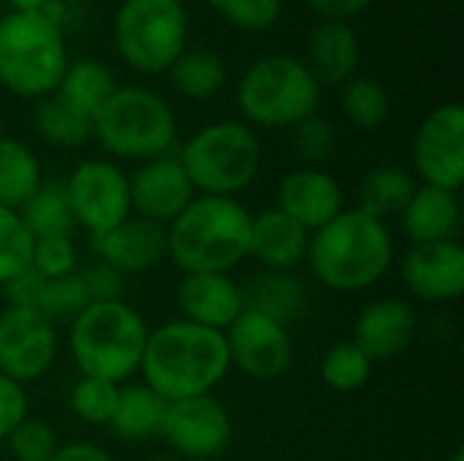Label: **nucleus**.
Wrapping results in <instances>:
<instances>
[{"label":"nucleus","instance_id":"f257e3e1","mask_svg":"<svg viewBox=\"0 0 464 461\" xmlns=\"http://www.w3.org/2000/svg\"><path fill=\"white\" fill-rule=\"evenodd\" d=\"M231 370L223 331L190 321H169L150 331L139 372L160 399L182 402L212 394Z\"/></svg>","mask_w":464,"mask_h":461},{"label":"nucleus","instance_id":"f03ea898","mask_svg":"<svg viewBox=\"0 0 464 461\" xmlns=\"http://www.w3.org/2000/svg\"><path fill=\"white\" fill-rule=\"evenodd\" d=\"M394 261V236L386 220L364 209H343L324 228L310 234L307 266L313 277L337 293H356L375 285Z\"/></svg>","mask_w":464,"mask_h":461},{"label":"nucleus","instance_id":"7ed1b4c3","mask_svg":"<svg viewBox=\"0 0 464 461\" xmlns=\"http://www.w3.org/2000/svg\"><path fill=\"white\" fill-rule=\"evenodd\" d=\"M250 220L237 198L196 196L166 226V255L182 274H228L247 258Z\"/></svg>","mask_w":464,"mask_h":461},{"label":"nucleus","instance_id":"20e7f679","mask_svg":"<svg viewBox=\"0 0 464 461\" xmlns=\"http://www.w3.org/2000/svg\"><path fill=\"white\" fill-rule=\"evenodd\" d=\"M147 337L144 318L122 299L90 302L71 321L68 351L82 375L120 386L139 372Z\"/></svg>","mask_w":464,"mask_h":461},{"label":"nucleus","instance_id":"39448f33","mask_svg":"<svg viewBox=\"0 0 464 461\" xmlns=\"http://www.w3.org/2000/svg\"><path fill=\"white\" fill-rule=\"evenodd\" d=\"M65 30L41 11H5L0 16V87L16 98L52 95L68 65Z\"/></svg>","mask_w":464,"mask_h":461},{"label":"nucleus","instance_id":"423d86ee","mask_svg":"<svg viewBox=\"0 0 464 461\" xmlns=\"http://www.w3.org/2000/svg\"><path fill=\"white\" fill-rule=\"evenodd\" d=\"M92 139L111 158L147 163L177 147V114L160 92L125 84L95 114Z\"/></svg>","mask_w":464,"mask_h":461},{"label":"nucleus","instance_id":"0eeeda50","mask_svg":"<svg viewBox=\"0 0 464 461\" xmlns=\"http://www.w3.org/2000/svg\"><path fill=\"white\" fill-rule=\"evenodd\" d=\"M321 87L302 57L266 54L247 65L237 84V109L253 130H283L318 114Z\"/></svg>","mask_w":464,"mask_h":461},{"label":"nucleus","instance_id":"6e6552de","mask_svg":"<svg viewBox=\"0 0 464 461\" xmlns=\"http://www.w3.org/2000/svg\"><path fill=\"white\" fill-rule=\"evenodd\" d=\"M177 158L198 196L234 198L258 177L261 141L247 122L218 120L198 128Z\"/></svg>","mask_w":464,"mask_h":461},{"label":"nucleus","instance_id":"1a4fd4ad","mask_svg":"<svg viewBox=\"0 0 464 461\" xmlns=\"http://www.w3.org/2000/svg\"><path fill=\"white\" fill-rule=\"evenodd\" d=\"M190 19L182 0H122L111 19L114 49L139 73H166L188 49Z\"/></svg>","mask_w":464,"mask_h":461},{"label":"nucleus","instance_id":"9d476101","mask_svg":"<svg viewBox=\"0 0 464 461\" xmlns=\"http://www.w3.org/2000/svg\"><path fill=\"white\" fill-rule=\"evenodd\" d=\"M73 223L90 236H101L130 217L128 174L106 158L82 160L63 179Z\"/></svg>","mask_w":464,"mask_h":461},{"label":"nucleus","instance_id":"9b49d317","mask_svg":"<svg viewBox=\"0 0 464 461\" xmlns=\"http://www.w3.org/2000/svg\"><path fill=\"white\" fill-rule=\"evenodd\" d=\"M413 177L421 185L457 193L464 182V109L449 101L435 106L416 128L411 144Z\"/></svg>","mask_w":464,"mask_h":461},{"label":"nucleus","instance_id":"f8f14e48","mask_svg":"<svg viewBox=\"0 0 464 461\" xmlns=\"http://www.w3.org/2000/svg\"><path fill=\"white\" fill-rule=\"evenodd\" d=\"M57 359V331L49 318L24 307L0 312V375L24 386L44 378Z\"/></svg>","mask_w":464,"mask_h":461},{"label":"nucleus","instance_id":"ddd939ff","mask_svg":"<svg viewBox=\"0 0 464 461\" xmlns=\"http://www.w3.org/2000/svg\"><path fill=\"white\" fill-rule=\"evenodd\" d=\"M231 367L253 380H277L294 364L291 331L266 315L245 310L226 331Z\"/></svg>","mask_w":464,"mask_h":461},{"label":"nucleus","instance_id":"4468645a","mask_svg":"<svg viewBox=\"0 0 464 461\" xmlns=\"http://www.w3.org/2000/svg\"><path fill=\"white\" fill-rule=\"evenodd\" d=\"M160 437L177 459H215L231 440V418L215 397H193L171 402Z\"/></svg>","mask_w":464,"mask_h":461},{"label":"nucleus","instance_id":"2eb2a0df","mask_svg":"<svg viewBox=\"0 0 464 461\" xmlns=\"http://www.w3.org/2000/svg\"><path fill=\"white\" fill-rule=\"evenodd\" d=\"M128 193L130 215L158 223L163 228L177 215H182V209L198 196L177 155H163L139 163V168L128 174Z\"/></svg>","mask_w":464,"mask_h":461},{"label":"nucleus","instance_id":"dca6fc26","mask_svg":"<svg viewBox=\"0 0 464 461\" xmlns=\"http://www.w3.org/2000/svg\"><path fill=\"white\" fill-rule=\"evenodd\" d=\"M405 288L430 304L459 299L464 291V247L459 242L413 245L402 258Z\"/></svg>","mask_w":464,"mask_h":461},{"label":"nucleus","instance_id":"f3484780","mask_svg":"<svg viewBox=\"0 0 464 461\" xmlns=\"http://www.w3.org/2000/svg\"><path fill=\"white\" fill-rule=\"evenodd\" d=\"M304 231L315 234L345 209L340 182L321 168H299L283 177L277 185V206Z\"/></svg>","mask_w":464,"mask_h":461},{"label":"nucleus","instance_id":"a211bd4d","mask_svg":"<svg viewBox=\"0 0 464 461\" xmlns=\"http://www.w3.org/2000/svg\"><path fill=\"white\" fill-rule=\"evenodd\" d=\"M419 315L411 302L400 296H386L372 304H367L356 323H353V340L370 359L389 361L405 353L416 337Z\"/></svg>","mask_w":464,"mask_h":461},{"label":"nucleus","instance_id":"6ab92c4d","mask_svg":"<svg viewBox=\"0 0 464 461\" xmlns=\"http://www.w3.org/2000/svg\"><path fill=\"white\" fill-rule=\"evenodd\" d=\"M90 247L101 264L125 274L152 272L166 258V228L141 217H128L117 228L90 236Z\"/></svg>","mask_w":464,"mask_h":461},{"label":"nucleus","instance_id":"aec40b11","mask_svg":"<svg viewBox=\"0 0 464 461\" xmlns=\"http://www.w3.org/2000/svg\"><path fill=\"white\" fill-rule=\"evenodd\" d=\"M177 304L182 321L212 331H226L245 312L242 285L220 272L185 274L177 291Z\"/></svg>","mask_w":464,"mask_h":461},{"label":"nucleus","instance_id":"412c9836","mask_svg":"<svg viewBox=\"0 0 464 461\" xmlns=\"http://www.w3.org/2000/svg\"><path fill=\"white\" fill-rule=\"evenodd\" d=\"M304 65L318 87H343L359 71L362 46L353 24L348 22H318L307 35Z\"/></svg>","mask_w":464,"mask_h":461},{"label":"nucleus","instance_id":"4be33fe9","mask_svg":"<svg viewBox=\"0 0 464 461\" xmlns=\"http://www.w3.org/2000/svg\"><path fill=\"white\" fill-rule=\"evenodd\" d=\"M310 231L280 209H266L250 220V250L266 272H296L307 261Z\"/></svg>","mask_w":464,"mask_h":461},{"label":"nucleus","instance_id":"5701e85b","mask_svg":"<svg viewBox=\"0 0 464 461\" xmlns=\"http://www.w3.org/2000/svg\"><path fill=\"white\" fill-rule=\"evenodd\" d=\"M400 217L402 231L413 245L457 242L462 231L459 196L432 185H419Z\"/></svg>","mask_w":464,"mask_h":461},{"label":"nucleus","instance_id":"b1692460","mask_svg":"<svg viewBox=\"0 0 464 461\" xmlns=\"http://www.w3.org/2000/svg\"><path fill=\"white\" fill-rule=\"evenodd\" d=\"M245 296V310H253L258 315H266L269 321L280 326L296 323L307 307H310V293L304 280L296 272H261L256 274L247 288H242Z\"/></svg>","mask_w":464,"mask_h":461},{"label":"nucleus","instance_id":"393cba45","mask_svg":"<svg viewBox=\"0 0 464 461\" xmlns=\"http://www.w3.org/2000/svg\"><path fill=\"white\" fill-rule=\"evenodd\" d=\"M117 87L120 84L106 62L95 57H79V60H68L54 95L92 122Z\"/></svg>","mask_w":464,"mask_h":461},{"label":"nucleus","instance_id":"a878e982","mask_svg":"<svg viewBox=\"0 0 464 461\" xmlns=\"http://www.w3.org/2000/svg\"><path fill=\"white\" fill-rule=\"evenodd\" d=\"M166 410H169V402L160 399L150 386H144V383L122 386L117 394V405L111 413L109 429L128 443L160 437Z\"/></svg>","mask_w":464,"mask_h":461},{"label":"nucleus","instance_id":"bb28decb","mask_svg":"<svg viewBox=\"0 0 464 461\" xmlns=\"http://www.w3.org/2000/svg\"><path fill=\"white\" fill-rule=\"evenodd\" d=\"M171 87L190 101H209L215 98L228 79L226 60L220 52L207 46H188L166 71Z\"/></svg>","mask_w":464,"mask_h":461},{"label":"nucleus","instance_id":"cd10ccee","mask_svg":"<svg viewBox=\"0 0 464 461\" xmlns=\"http://www.w3.org/2000/svg\"><path fill=\"white\" fill-rule=\"evenodd\" d=\"M419 187V179L405 166H378L364 174L359 185V209L370 212L372 217H397L408 206Z\"/></svg>","mask_w":464,"mask_h":461},{"label":"nucleus","instance_id":"c85d7f7f","mask_svg":"<svg viewBox=\"0 0 464 461\" xmlns=\"http://www.w3.org/2000/svg\"><path fill=\"white\" fill-rule=\"evenodd\" d=\"M44 182L35 152L11 136H0V206L19 212Z\"/></svg>","mask_w":464,"mask_h":461},{"label":"nucleus","instance_id":"c756f323","mask_svg":"<svg viewBox=\"0 0 464 461\" xmlns=\"http://www.w3.org/2000/svg\"><path fill=\"white\" fill-rule=\"evenodd\" d=\"M19 217H22V223H24V228L30 231L33 239L71 236L73 228H76L63 179L41 182L38 190L19 209Z\"/></svg>","mask_w":464,"mask_h":461},{"label":"nucleus","instance_id":"7c9ffc66","mask_svg":"<svg viewBox=\"0 0 464 461\" xmlns=\"http://www.w3.org/2000/svg\"><path fill=\"white\" fill-rule=\"evenodd\" d=\"M33 128H35V133L46 144L63 147V149L84 147L92 139V122L87 117H82L79 111H73L54 92L46 95V98H41V101H35Z\"/></svg>","mask_w":464,"mask_h":461},{"label":"nucleus","instance_id":"2f4dec72","mask_svg":"<svg viewBox=\"0 0 464 461\" xmlns=\"http://www.w3.org/2000/svg\"><path fill=\"white\" fill-rule=\"evenodd\" d=\"M340 106H343L345 120L362 130L381 128L392 114V98L386 87L367 76H353L351 82L343 84Z\"/></svg>","mask_w":464,"mask_h":461},{"label":"nucleus","instance_id":"473e14b6","mask_svg":"<svg viewBox=\"0 0 464 461\" xmlns=\"http://www.w3.org/2000/svg\"><path fill=\"white\" fill-rule=\"evenodd\" d=\"M372 375V359L356 342H337L321 359V378L332 391H359Z\"/></svg>","mask_w":464,"mask_h":461},{"label":"nucleus","instance_id":"72a5a7b5","mask_svg":"<svg viewBox=\"0 0 464 461\" xmlns=\"http://www.w3.org/2000/svg\"><path fill=\"white\" fill-rule=\"evenodd\" d=\"M117 394H120V386L117 383L82 375L76 380V386L71 389V410L84 424L109 427L111 413H114V405H117Z\"/></svg>","mask_w":464,"mask_h":461},{"label":"nucleus","instance_id":"f704fd0d","mask_svg":"<svg viewBox=\"0 0 464 461\" xmlns=\"http://www.w3.org/2000/svg\"><path fill=\"white\" fill-rule=\"evenodd\" d=\"M33 242L19 212L0 206V288L30 266Z\"/></svg>","mask_w":464,"mask_h":461},{"label":"nucleus","instance_id":"c9c22d12","mask_svg":"<svg viewBox=\"0 0 464 461\" xmlns=\"http://www.w3.org/2000/svg\"><path fill=\"white\" fill-rule=\"evenodd\" d=\"M87 304H90V296H87V288H84V283H82V277L76 272L71 277L46 280L35 312H41L52 323L54 321H73Z\"/></svg>","mask_w":464,"mask_h":461},{"label":"nucleus","instance_id":"e433bc0d","mask_svg":"<svg viewBox=\"0 0 464 461\" xmlns=\"http://www.w3.org/2000/svg\"><path fill=\"white\" fill-rule=\"evenodd\" d=\"M220 16L245 33L272 30L283 16V0H209Z\"/></svg>","mask_w":464,"mask_h":461},{"label":"nucleus","instance_id":"4c0bfd02","mask_svg":"<svg viewBox=\"0 0 464 461\" xmlns=\"http://www.w3.org/2000/svg\"><path fill=\"white\" fill-rule=\"evenodd\" d=\"M5 443L16 461H49L52 454L57 451L54 429L46 421L30 418V416H24L14 427V432L5 437Z\"/></svg>","mask_w":464,"mask_h":461},{"label":"nucleus","instance_id":"58836bf2","mask_svg":"<svg viewBox=\"0 0 464 461\" xmlns=\"http://www.w3.org/2000/svg\"><path fill=\"white\" fill-rule=\"evenodd\" d=\"M76 247L71 236H46L33 242L30 269L44 280H60L76 274Z\"/></svg>","mask_w":464,"mask_h":461},{"label":"nucleus","instance_id":"ea45409f","mask_svg":"<svg viewBox=\"0 0 464 461\" xmlns=\"http://www.w3.org/2000/svg\"><path fill=\"white\" fill-rule=\"evenodd\" d=\"M291 144L304 163H321L334 152L337 133L326 117L313 114V117H307L291 128Z\"/></svg>","mask_w":464,"mask_h":461},{"label":"nucleus","instance_id":"a19ab883","mask_svg":"<svg viewBox=\"0 0 464 461\" xmlns=\"http://www.w3.org/2000/svg\"><path fill=\"white\" fill-rule=\"evenodd\" d=\"M84 288H87V296L90 302H117L122 299V291H125V277L120 272H114L111 266L106 264H92L87 266L84 272H79Z\"/></svg>","mask_w":464,"mask_h":461},{"label":"nucleus","instance_id":"79ce46f5","mask_svg":"<svg viewBox=\"0 0 464 461\" xmlns=\"http://www.w3.org/2000/svg\"><path fill=\"white\" fill-rule=\"evenodd\" d=\"M27 416V394L19 383L0 375V443L14 432V427Z\"/></svg>","mask_w":464,"mask_h":461},{"label":"nucleus","instance_id":"37998d69","mask_svg":"<svg viewBox=\"0 0 464 461\" xmlns=\"http://www.w3.org/2000/svg\"><path fill=\"white\" fill-rule=\"evenodd\" d=\"M44 277H38L30 266L24 272H19L16 277H11L3 285V293L8 299V307H24V310H35L41 291H44Z\"/></svg>","mask_w":464,"mask_h":461},{"label":"nucleus","instance_id":"c03bdc74","mask_svg":"<svg viewBox=\"0 0 464 461\" xmlns=\"http://www.w3.org/2000/svg\"><path fill=\"white\" fill-rule=\"evenodd\" d=\"M321 22H353L362 16L375 0H307Z\"/></svg>","mask_w":464,"mask_h":461},{"label":"nucleus","instance_id":"a18cd8bd","mask_svg":"<svg viewBox=\"0 0 464 461\" xmlns=\"http://www.w3.org/2000/svg\"><path fill=\"white\" fill-rule=\"evenodd\" d=\"M49 461H114L109 451H103L101 446L92 443H68V446H57V451L52 454Z\"/></svg>","mask_w":464,"mask_h":461},{"label":"nucleus","instance_id":"49530a36","mask_svg":"<svg viewBox=\"0 0 464 461\" xmlns=\"http://www.w3.org/2000/svg\"><path fill=\"white\" fill-rule=\"evenodd\" d=\"M8 11H41L46 0H5Z\"/></svg>","mask_w":464,"mask_h":461},{"label":"nucleus","instance_id":"de8ad7c7","mask_svg":"<svg viewBox=\"0 0 464 461\" xmlns=\"http://www.w3.org/2000/svg\"><path fill=\"white\" fill-rule=\"evenodd\" d=\"M147 461H179L174 454H158V456H150Z\"/></svg>","mask_w":464,"mask_h":461},{"label":"nucleus","instance_id":"09e8293b","mask_svg":"<svg viewBox=\"0 0 464 461\" xmlns=\"http://www.w3.org/2000/svg\"><path fill=\"white\" fill-rule=\"evenodd\" d=\"M449 461H464V448H457V451L449 456Z\"/></svg>","mask_w":464,"mask_h":461},{"label":"nucleus","instance_id":"8fccbe9b","mask_svg":"<svg viewBox=\"0 0 464 461\" xmlns=\"http://www.w3.org/2000/svg\"><path fill=\"white\" fill-rule=\"evenodd\" d=\"M0 136H3V120H0Z\"/></svg>","mask_w":464,"mask_h":461}]
</instances>
